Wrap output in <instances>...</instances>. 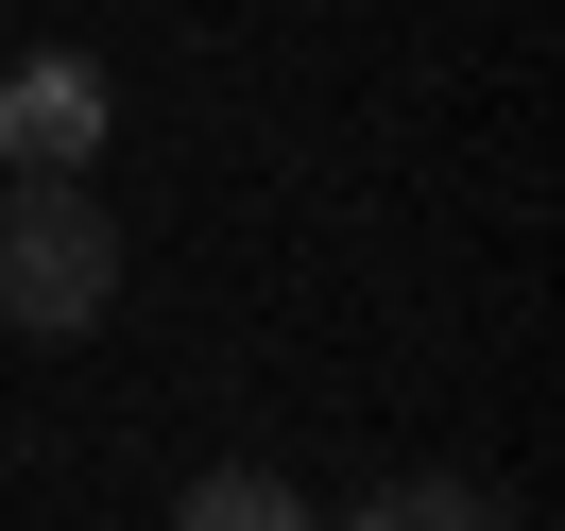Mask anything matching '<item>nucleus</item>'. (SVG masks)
I'll return each mask as SVG.
<instances>
[{"instance_id": "1", "label": "nucleus", "mask_w": 565, "mask_h": 531, "mask_svg": "<svg viewBox=\"0 0 565 531\" xmlns=\"http://www.w3.org/2000/svg\"><path fill=\"white\" fill-rule=\"evenodd\" d=\"M104 309H120V223L86 206V172H0V326L86 343Z\"/></svg>"}, {"instance_id": "2", "label": "nucleus", "mask_w": 565, "mask_h": 531, "mask_svg": "<svg viewBox=\"0 0 565 531\" xmlns=\"http://www.w3.org/2000/svg\"><path fill=\"white\" fill-rule=\"evenodd\" d=\"M104 155V70L86 52H18L0 70V172H86Z\"/></svg>"}, {"instance_id": "3", "label": "nucleus", "mask_w": 565, "mask_h": 531, "mask_svg": "<svg viewBox=\"0 0 565 531\" xmlns=\"http://www.w3.org/2000/svg\"><path fill=\"white\" fill-rule=\"evenodd\" d=\"M172 531H326V514H309L291 480H257V463H223V480H189V514H172Z\"/></svg>"}, {"instance_id": "4", "label": "nucleus", "mask_w": 565, "mask_h": 531, "mask_svg": "<svg viewBox=\"0 0 565 531\" xmlns=\"http://www.w3.org/2000/svg\"><path fill=\"white\" fill-rule=\"evenodd\" d=\"M343 531H480V497H462V480H377Z\"/></svg>"}]
</instances>
